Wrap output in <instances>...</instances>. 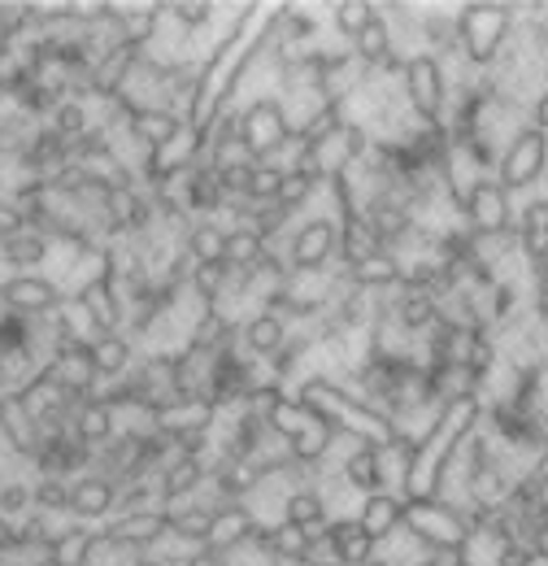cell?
I'll return each instance as SVG.
<instances>
[{
	"instance_id": "6da1fadb",
	"label": "cell",
	"mask_w": 548,
	"mask_h": 566,
	"mask_svg": "<svg viewBox=\"0 0 548 566\" xmlns=\"http://www.w3.org/2000/svg\"><path fill=\"white\" fill-rule=\"evenodd\" d=\"M483 423V406L479 397H466V401H453L440 410V419L426 427V436L418 440L410 462V475H405V501H440L444 489V475L453 471L462 444L471 440V431Z\"/></svg>"
},
{
	"instance_id": "7a4b0ae2",
	"label": "cell",
	"mask_w": 548,
	"mask_h": 566,
	"mask_svg": "<svg viewBox=\"0 0 548 566\" xmlns=\"http://www.w3.org/2000/svg\"><path fill=\"white\" fill-rule=\"evenodd\" d=\"M292 397L305 401L309 410H318L348 444L383 449V444H392V440L405 436L383 410H375L357 388H348L344 379H331V375H301V384L292 388Z\"/></svg>"
},
{
	"instance_id": "3957f363",
	"label": "cell",
	"mask_w": 548,
	"mask_h": 566,
	"mask_svg": "<svg viewBox=\"0 0 548 566\" xmlns=\"http://www.w3.org/2000/svg\"><path fill=\"white\" fill-rule=\"evenodd\" d=\"M453 18H457L462 57L471 66L487 71L505 53V44L514 40L518 18H523V4H514V0H466V4L453 9Z\"/></svg>"
},
{
	"instance_id": "277c9868",
	"label": "cell",
	"mask_w": 548,
	"mask_h": 566,
	"mask_svg": "<svg viewBox=\"0 0 548 566\" xmlns=\"http://www.w3.org/2000/svg\"><path fill=\"white\" fill-rule=\"evenodd\" d=\"M231 132H235V140L249 153L253 166H283L278 157L292 144V118H287L278 92H262L249 105L231 109Z\"/></svg>"
},
{
	"instance_id": "5b68a950",
	"label": "cell",
	"mask_w": 548,
	"mask_h": 566,
	"mask_svg": "<svg viewBox=\"0 0 548 566\" xmlns=\"http://www.w3.org/2000/svg\"><path fill=\"white\" fill-rule=\"evenodd\" d=\"M405 532L426 554H462L475 536L466 514L449 501H405Z\"/></svg>"
},
{
	"instance_id": "8992f818",
	"label": "cell",
	"mask_w": 548,
	"mask_h": 566,
	"mask_svg": "<svg viewBox=\"0 0 548 566\" xmlns=\"http://www.w3.org/2000/svg\"><path fill=\"white\" fill-rule=\"evenodd\" d=\"M548 170V132L540 127H523L514 140L500 148V161H496V184L509 192V197H536V188L545 184Z\"/></svg>"
},
{
	"instance_id": "52a82bcc",
	"label": "cell",
	"mask_w": 548,
	"mask_h": 566,
	"mask_svg": "<svg viewBox=\"0 0 548 566\" xmlns=\"http://www.w3.org/2000/svg\"><path fill=\"white\" fill-rule=\"evenodd\" d=\"M401 87H405V101H410L413 118L422 127H444L449 123L453 92H449V71H444L440 57H431V53L410 57L405 71H401Z\"/></svg>"
},
{
	"instance_id": "ba28073f",
	"label": "cell",
	"mask_w": 548,
	"mask_h": 566,
	"mask_svg": "<svg viewBox=\"0 0 548 566\" xmlns=\"http://www.w3.org/2000/svg\"><path fill=\"white\" fill-rule=\"evenodd\" d=\"M336 244H340V222L331 213H309L292 227L283 258H287L292 275H323L336 266Z\"/></svg>"
},
{
	"instance_id": "9c48e42d",
	"label": "cell",
	"mask_w": 548,
	"mask_h": 566,
	"mask_svg": "<svg viewBox=\"0 0 548 566\" xmlns=\"http://www.w3.org/2000/svg\"><path fill=\"white\" fill-rule=\"evenodd\" d=\"M0 301L18 318H49V314H57L66 305L70 292L40 271V275H9V280H0Z\"/></svg>"
},
{
	"instance_id": "30bf717a",
	"label": "cell",
	"mask_w": 548,
	"mask_h": 566,
	"mask_svg": "<svg viewBox=\"0 0 548 566\" xmlns=\"http://www.w3.org/2000/svg\"><path fill=\"white\" fill-rule=\"evenodd\" d=\"M262 527H271V523H262V518L253 514V505H249V501H226V505H218V510H213L205 549L209 554L231 558V554H240V549H253V545H257V536H262Z\"/></svg>"
},
{
	"instance_id": "8fae6325",
	"label": "cell",
	"mask_w": 548,
	"mask_h": 566,
	"mask_svg": "<svg viewBox=\"0 0 548 566\" xmlns=\"http://www.w3.org/2000/svg\"><path fill=\"white\" fill-rule=\"evenodd\" d=\"M514 197L496 184V175L492 179H483L479 188L466 197V206H462V222L475 231V235H505V231H514Z\"/></svg>"
},
{
	"instance_id": "7c38bea8",
	"label": "cell",
	"mask_w": 548,
	"mask_h": 566,
	"mask_svg": "<svg viewBox=\"0 0 548 566\" xmlns=\"http://www.w3.org/2000/svg\"><path fill=\"white\" fill-rule=\"evenodd\" d=\"M70 301H74V305H78V314L87 318L92 336H114V332H127V305H123V296L114 292L109 275H105V280H92L87 287H78Z\"/></svg>"
},
{
	"instance_id": "4fadbf2b",
	"label": "cell",
	"mask_w": 548,
	"mask_h": 566,
	"mask_svg": "<svg viewBox=\"0 0 548 566\" xmlns=\"http://www.w3.org/2000/svg\"><path fill=\"white\" fill-rule=\"evenodd\" d=\"M0 444H4L18 462H35V453H40V444H44V431L35 423V415L27 410L22 392L0 397Z\"/></svg>"
},
{
	"instance_id": "5bb4252c",
	"label": "cell",
	"mask_w": 548,
	"mask_h": 566,
	"mask_svg": "<svg viewBox=\"0 0 548 566\" xmlns=\"http://www.w3.org/2000/svg\"><path fill=\"white\" fill-rule=\"evenodd\" d=\"M101 536L105 541H114V545H127V549H152L161 536H170V510H161V505H152V510H136V514H118V518H109L105 527H101Z\"/></svg>"
},
{
	"instance_id": "9a60e30c",
	"label": "cell",
	"mask_w": 548,
	"mask_h": 566,
	"mask_svg": "<svg viewBox=\"0 0 548 566\" xmlns=\"http://www.w3.org/2000/svg\"><path fill=\"white\" fill-rule=\"evenodd\" d=\"M148 57V49L144 44H131V40H123V44H114L101 62H96V71H92V101H118L123 96V87H127V78L136 74V66Z\"/></svg>"
},
{
	"instance_id": "2e32d148",
	"label": "cell",
	"mask_w": 548,
	"mask_h": 566,
	"mask_svg": "<svg viewBox=\"0 0 548 566\" xmlns=\"http://www.w3.org/2000/svg\"><path fill=\"white\" fill-rule=\"evenodd\" d=\"M114 505H118V489L109 480H101L96 471L70 480V518L92 523V527H105L114 518Z\"/></svg>"
},
{
	"instance_id": "e0dca14e",
	"label": "cell",
	"mask_w": 548,
	"mask_h": 566,
	"mask_svg": "<svg viewBox=\"0 0 548 566\" xmlns=\"http://www.w3.org/2000/svg\"><path fill=\"white\" fill-rule=\"evenodd\" d=\"M44 375H49L57 388H66L70 397H78V401H87V397H96V392L105 388V379H101V370H96V357H92V345H83V349H74V354L53 357V361L44 366Z\"/></svg>"
},
{
	"instance_id": "ac0fdd59",
	"label": "cell",
	"mask_w": 548,
	"mask_h": 566,
	"mask_svg": "<svg viewBox=\"0 0 548 566\" xmlns=\"http://www.w3.org/2000/svg\"><path fill=\"white\" fill-rule=\"evenodd\" d=\"M205 484H209V458H188V453H179V458H170L166 471L157 475V501H161V510H170V501H188V496L201 493Z\"/></svg>"
},
{
	"instance_id": "d6986e66",
	"label": "cell",
	"mask_w": 548,
	"mask_h": 566,
	"mask_svg": "<svg viewBox=\"0 0 548 566\" xmlns=\"http://www.w3.org/2000/svg\"><path fill=\"white\" fill-rule=\"evenodd\" d=\"M514 231H518V244H523V258L531 271L548 266V197H527L523 210L514 218Z\"/></svg>"
},
{
	"instance_id": "ffe728a7",
	"label": "cell",
	"mask_w": 548,
	"mask_h": 566,
	"mask_svg": "<svg viewBox=\"0 0 548 566\" xmlns=\"http://www.w3.org/2000/svg\"><path fill=\"white\" fill-rule=\"evenodd\" d=\"M357 523H361L379 545H388V541L405 527V496L401 493L361 496V505H357Z\"/></svg>"
},
{
	"instance_id": "44dd1931",
	"label": "cell",
	"mask_w": 548,
	"mask_h": 566,
	"mask_svg": "<svg viewBox=\"0 0 548 566\" xmlns=\"http://www.w3.org/2000/svg\"><path fill=\"white\" fill-rule=\"evenodd\" d=\"M287 340H292V323L278 318V314H266V310L249 314L244 327H240V345H244V354L257 357V361H271Z\"/></svg>"
},
{
	"instance_id": "7402d4cb",
	"label": "cell",
	"mask_w": 548,
	"mask_h": 566,
	"mask_svg": "<svg viewBox=\"0 0 548 566\" xmlns=\"http://www.w3.org/2000/svg\"><path fill=\"white\" fill-rule=\"evenodd\" d=\"M327 536H331V545L344 558V566H370L379 558V541L357 523V514H336Z\"/></svg>"
},
{
	"instance_id": "603a6c76",
	"label": "cell",
	"mask_w": 548,
	"mask_h": 566,
	"mask_svg": "<svg viewBox=\"0 0 548 566\" xmlns=\"http://www.w3.org/2000/svg\"><path fill=\"white\" fill-rule=\"evenodd\" d=\"M44 262H53V244L31 227L0 244V266H9V275H40Z\"/></svg>"
},
{
	"instance_id": "cb8c5ba5",
	"label": "cell",
	"mask_w": 548,
	"mask_h": 566,
	"mask_svg": "<svg viewBox=\"0 0 548 566\" xmlns=\"http://www.w3.org/2000/svg\"><path fill=\"white\" fill-rule=\"evenodd\" d=\"M96 549H101V527L70 518L66 527H62V536L53 541V549H49V563L53 566H92Z\"/></svg>"
},
{
	"instance_id": "d4e9b609",
	"label": "cell",
	"mask_w": 548,
	"mask_h": 566,
	"mask_svg": "<svg viewBox=\"0 0 548 566\" xmlns=\"http://www.w3.org/2000/svg\"><path fill=\"white\" fill-rule=\"evenodd\" d=\"M340 475L357 496L388 493V489H383V471H379V449H370V444H348V449H344Z\"/></svg>"
},
{
	"instance_id": "484cf974",
	"label": "cell",
	"mask_w": 548,
	"mask_h": 566,
	"mask_svg": "<svg viewBox=\"0 0 548 566\" xmlns=\"http://www.w3.org/2000/svg\"><path fill=\"white\" fill-rule=\"evenodd\" d=\"M74 436H78L92 453H101V449L118 436V410L105 406L101 397H87V401L78 406V415H74Z\"/></svg>"
},
{
	"instance_id": "4316f807",
	"label": "cell",
	"mask_w": 548,
	"mask_h": 566,
	"mask_svg": "<svg viewBox=\"0 0 548 566\" xmlns=\"http://www.w3.org/2000/svg\"><path fill=\"white\" fill-rule=\"evenodd\" d=\"M379 253H388L383 244H379V235L370 231V222L357 213V218H348L340 222V244H336V266L344 271H352V266H361V262H370V258H379Z\"/></svg>"
},
{
	"instance_id": "83f0119b",
	"label": "cell",
	"mask_w": 548,
	"mask_h": 566,
	"mask_svg": "<svg viewBox=\"0 0 548 566\" xmlns=\"http://www.w3.org/2000/svg\"><path fill=\"white\" fill-rule=\"evenodd\" d=\"M92 357H96V370L105 384L131 375V366L139 361V345L127 336V332H114V336H96L92 340Z\"/></svg>"
},
{
	"instance_id": "f1b7e54d",
	"label": "cell",
	"mask_w": 548,
	"mask_h": 566,
	"mask_svg": "<svg viewBox=\"0 0 548 566\" xmlns=\"http://www.w3.org/2000/svg\"><path fill=\"white\" fill-rule=\"evenodd\" d=\"M131 127H136L139 140L157 153V148H166V144L188 127V118L175 114V109H136V114H131Z\"/></svg>"
},
{
	"instance_id": "f546056e",
	"label": "cell",
	"mask_w": 548,
	"mask_h": 566,
	"mask_svg": "<svg viewBox=\"0 0 548 566\" xmlns=\"http://www.w3.org/2000/svg\"><path fill=\"white\" fill-rule=\"evenodd\" d=\"M183 253L192 262H226V227L218 218H197L188 227V240H183Z\"/></svg>"
},
{
	"instance_id": "4dcf8cb0",
	"label": "cell",
	"mask_w": 548,
	"mask_h": 566,
	"mask_svg": "<svg viewBox=\"0 0 548 566\" xmlns=\"http://www.w3.org/2000/svg\"><path fill=\"white\" fill-rule=\"evenodd\" d=\"M266 253H271V244H266L249 222L226 227V266H231V271H249V266H257Z\"/></svg>"
},
{
	"instance_id": "1f68e13d",
	"label": "cell",
	"mask_w": 548,
	"mask_h": 566,
	"mask_svg": "<svg viewBox=\"0 0 548 566\" xmlns=\"http://www.w3.org/2000/svg\"><path fill=\"white\" fill-rule=\"evenodd\" d=\"M283 518L287 523H296V527H327L331 523V505H327V496L318 493V489H301V493H287L283 501Z\"/></svg>"
},
{
	"instance_id": "d6a6232c",
	"label": "cell",
	"mask_w": 548,
	"mask_h": 566,
	"mask_svg": "<svg viewBox=\"0 0 548 566\" xmlns=\"http://www.w3.org/2000/svg\"><path fill=\"white\" fill-rule=\"evenodd\" d=\"M323 188H327V179H318V175H309V170H283V188H278V206L292 213L309 210V201H318L323 197Z\"/></svg>"
},
{
	"instance_id": "836d02e7",
	"label": "cell",
	"mask_w": 548,
	"mask_h": 566,
	"mask_svg": "<svg viewBox=\"0 0 548 566\" xmlns=\"http://www.w3.org/2000/svg\"><path fill=\"white\" fill-rule=\"evenodd\" d=\"M49 132H57L66 144H78L92 127H96V118H92V109H87V101H62L53 114H49V123H44Z\"/></svg>"
},
{
	"instance_id": "e575fe53",
	"label": "cell",
	"mask_w": 548,
	"mask_h": 566,
	"mask_svg": "<svg viewBox=\"0 0 548 566\" xmlns=\"http://www.w3.org/2000/svg\"><path fill=\"white\" fill-rule=\"evenodd\" d=\"M348 280L357 283L361 292H388V287H397V283H401V262H397L392 253H379V258H370V262L352 266V271H348Z\"/></svg>"
},
{
	"instance_id": "d590c367",
	"label": "cell",
	"mask_w": 548,
	"mask_h": 566,
	"mask_svg": "<svg viewBox=\"0 0 548 566\" xmlns=\"http://www.w3.org/2000/svg\"><path fill=\"white\" fill-rule=\"evenodd\" d=\"M231 266L226 262H197V271H192V292L205 301V305H222L226 301V292H231Z\"/></svg>"
},
{
	"instance_id": "8d00e7d4",
	"label": "cell",
	"mask_w": 548,
	"mask_h": 566,
	"mask_svg": "<svg viewBox=\"0 0 548 566\" xmlns=\"http://www.w3.org/2000/svg\"><path fill=\"white\" fill-rule=\"evenodd\" d=\"M209 523H213V510L201 505V501L170 510V536H183V541H192V545H201V549H205Z\"/></svg>"
},
{
	"instance_id": "74e56055",
	"label": "cell",
	"mask_w": 548,
	"mask_h": 566,
	"mask_svg": "<svg viewBox=\"0 0 548 566\" xmlns=\"http://www.w3.org/2000/svg\"><path fill=\"white\" fill-rule=\"evenodd\" d=\"M370 13H375L370 0H336V4H331V31L340 35V44L352 49V40L361 35V27H366Z\"/></svg>"
},
{
	"instance_id": "f35d334b",
	"label": "cell",
	"mask_w": 548,
	"mask_h": 566,
	"mask_svg": "<svg viewBox=\"0 0 548 566\" xmlns=\"http://www.w3.org/2000/svg\"><path fill=\"white\" fill-rule=\"evenodd\" d=\"M31 510H35V484H27V480H4L0 484V518L4 523L18 527Z\"/></svg>"
},
{
	"instance_id": "ab89813d",
	"label": "cell",
	"mask_w": 548,
	"mask_h": 566,
	"mask_svg": "<svg viewBox=\"0 0 548 566\" xmlns=\"http://www.w3.org/2000/svg\"><path fill=\"white\" fill-rule=\"evenodd\" d=\"M213 13H218V4L213 0H166V18L175 22V27H183V31H205L209 22H213Z\"/></svg>"
},
{
	"instance_id": "60d3db41",
	"label": "cell",
	"mask_w": 548,
	"mask_h": 566,
	"mask_svg": "<svg viewBox=\"0 0 548 566\" xmlns=\"http://www.w3.org/2000/svg\"><path fill=\"white\" fill-rule=\"evenodd\" d=\"M35 510L70 518V480H35Z\"/></svg>"
},
{
	"instance_id": "b9f144b4",
	"label": "cell",
	"mask_w": 548,
	"mask_h": 566,
	"mask_svg": "<svg viewBox=\"0 0 548 566\" xmlns=\"http://www.w3.org/2000/svg\"><path fill=\"white\" fill-rule=\"evenodd\" d=\"M278 188H283V166H253V179H249V201L271 206V201H278Z\"/></svg>"
},
{
	"instance_id": "7bdbcfd3",
	"label": "cell",
	"mask_w": 548,
	"mask_h": 566,
	"mask_svg": "<svg viewBox=\"0 0 548 566\" xmlns=\"http://www.w3.org/2000/svg\"><path fill=\"white\" fill-rule=\"evenodd\" d=\"M492 566H540V563H536V554H531L523 541H509V545L496 549V563Z\"/></svg>"
},
{
	"instance_id": "ee69618b",
	"label": "cell",
	"mask_w": 548,
	"mask_h": 566,
	"mask_svg": "<svg viewBox=\"0 0 548 566\" xmlns=\"http://www.w3.org/2000/svg\"><path fill=\"white\" fill-rule=\"evenodd\" d=\"M18 231H27V222H22V213L13 210L9 201H0V244H4V240H13Z\"/></svg>"
},
{
	"instance_id": "f6af8a7d",
	"label": "cell",
	"mask_w": 548,
	"mask_h": 566,
	"mask_svg": "<svg viewBox=\"0 0 548 566\" xmlns=\"http://www.w3.org/2000/svg\"><path fill=\"white\" fill-rule=\"evenodd\" d=\"M531 127H540V132H548V87L540 92V101L531 105Z\"/></svg>"
},
{
	"instance_id": "bcb514c9",
	"label": "cell",
	"mask_w": 548,
	"mask_h": 566,
	"mask_svg": "<svg viewBox=\"0 0 548 566\" xmlns=\"http://www.w3.org/2000/svg\"><path fill=\"white\" fill-rule=\"evenodd\" d=\"M188 566H231V558H222V554H209V549H201V554H197V558H192Z\"/></svg>"
},
{
	"instance_id": "7dc6e473",
	"label": "cell",
	"mask_w": 548,
	"mask_h": 566,
	"mask_svg": "<svg viewBox=\"0 0 548 566\" xmlns=\"http://www.w3.org/2000/svg\"><path fill=\"white\" fill-rule=\"evenodd\" d=\"M536 323H540V332L548 336V301H536Z\"/></svg>"
},
{
	"instance_id": "c3c4849f",
	"label": "cell",
	"mask_w": 548,
	"mask_h": 566,
	"mask_svg": "<svg viewBox=\"0 0 548 566\" xmlns=\"http://www.w3.org/2000/svg\"><path fill=\"white\" fill-rule=\"evenodd\" d=\"M0 192H4V170H0ZM0 201H4V197H0Z\"/></svg>"
}]
</instances>
